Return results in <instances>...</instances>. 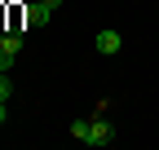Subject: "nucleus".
Instances as JSON below:
<instances>
[{
	"label": "nucleus",
	"mask_w": 159,
	"mask_h": 150,
	"mask_svg": "<svg viewBox=\"0 0 159 150\" xmlns=\"http://www.w3.org/2000/svg\"><path fill=\"white\" fill-rule=\"evenodd\" d=\"M0 124H5V102H0Z\"/></svg>",
	"instance_id": "nucleus-8"
},
{
	"label": "nucleus",
	"mask_w": 159,
	"mask_h": 150,
	"mask_svg": "<svg viewBox=\"0 0 159 150\" xmlns=\"http://www.w3.org/2000/svg\"><path fill=\"white\" fill-rule=\"evenodd\" d=\"M115 141V128L102 119V115H93L89 119V137H84V146H111Z\"/></svg>",
	"instance_id": "nucleus-1"
},
{
	"label": "nucleus",
	"mask_w": 159,
	"mask_h": 150,
	"mask_svg": "<svg viewBox=\"0 0 159 150\" xmlns=\"http://www.w3.org/2000/svg\"><path fill=\"white\" fill-rule=\"evenodd\" d=\"M13 97V80H9V71H0V102H9Z\"/></svg>",
	"instance_id": "nucleus-5"
},
{
	"label": "nucleus",
	"mask_w": 159,
	"mask_h": 150,
	"mask_svg": "<svg viewBox=\"0 0 159 150\" xmlns=\"http://www.w3.org/2000/svg\"><path fill=\"white\" fill-rule=\"evenodd\" d=\"M49 18H53V9L44 5V0H35V5H27V22H31V27H44Z\"/></svg>",
	"instance_id": "nucleus-2"
},
{
	"label": "nucleus",
	"mask_w": 159,
	"mask_h": 150,
	"mask_svg": "<svg viewBox=\"0 0 159 150\" xmlns=\"http://www.w3.org/2000/svg\"><path fill=\"white\" fill-rule=\"evenodd\" d=\"M18 49H22V31H5L0 35V53H13L18 58Z\"/></svg>",
	"instance_id": "nucleus-4"
},
{
	"label": "nucleus",
	"mask_w": 159,
	"mask_h": 150,
	"mask_svg": "<svg viewBox=\"0 0 159 150\" xmlns=\"http://www.w3.org/2000/svg\"><path fill=\"white\" fill-rule=\"evenodd\" d=\"M44 5H49V9H57V5H62V0H44Z\"/></svg>",
	"instance_id": "nucleus-7"
},
{
	"label": "nucleus",
	"mask_w": 159,
	"mask_h": 150,
	"mask_svg": "<svg viewBox=\"0 0 159 150\" xmlns=\"http://www.w3.org/2000/svg\"><path fill=\"white\" fill-rule=\"evenodd\" d=\"M71 137L84 141V137H89V119H75V124H71Z\"/></svg>",
	"instance_id": "nucleus-6"
},
{
	"label": "nucleus",
	"mask_w": 159,
	"mask_h": 150,
	"mask_svg": "<svg viewBox=\"0 0 159 150\" xmlns=\"http://www.w3.org/2000/svg\"><path fill=\"white\" fill-rule=\"evenodd\" d=\"M119 31H97V53H119Z\"/></svg>",
	"instance_id": "nucleus-3"
}]
</instances>
